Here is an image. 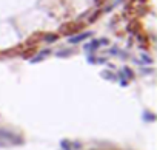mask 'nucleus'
Listing matches in <instances>:
<instances>
[{"label": "nucleus", "instance_id": "nucleus-1", "mask_svg": "<svg viewBox=\"0 0 157 150\" xmlns=\"http://www.w3.org/2000/svg\"><path fill=\"white\" fill-rule=\"evenodd\" d=\"M20 142H22V138H19L17 135L0 129V145H5V144H20Z\"/></svg>", "mask_w": 157, "mask_h": 150}, {"label": "nucleus", "instance_id": "nucleus-2", "mask_svg": "<svg viewBox=\"0 0 157 150\" xmlns=\"http://www.w3.org/2000/svg\"><path fill=\"white\" fill-rule=\"evenodd\" d=\"M60 145H62V150H78L82 147L80 142H74V141H68V139H63L60 142Z\"/></svg>", "mask_w": 157, "mask_h": 150}, {"label": "nucleus", "instance_id": "nucleus-3", "mask_svg": "<svg viewBox=\"0 0 157 150\" xmlns=\"http://www.w3.org/2000/svg\"><path fill=\"white\" fill-rule=\"evenodd\" d=\"M89 36H91V33H83V34H78V36H75V37H69V42H71V44H77V42H82V40L88 39Z\"/></svg>", "mask_w": 157, "mask_h": 150}, {"label": "nucleus", "instance_id": "nucleus-4", "mask_svg": "<svg viewBox=\"0 0 157 150\" xmlns=\"http://www.w3.org/2000/svg\"><path fill=\"white\" fill-rule=\"evenodd\" d=\"M133 77V73H131V70L129 68H122V71L119 73V79H123V80H128V79H131Z\"/></svg>", "mask_w": 157, "mask_h": 150}, {"label": "nucleus", "instance_id": "nucleus-5", "mask_svg": "<svg viewBox=\"0 0 157 150\" xmlns=\"http://www.w3.org/2000/svg\"><path fill=\"white\" fill-rule=\"evenodd\" d=\"M48 54H49V51H43V53H40V54H38V56L32 57V60H31V62H32V64H34V62H40V60H42L45 56H48Z\"/></svg>", "mask_w": 157, "mask_h": 150}, {"label": "nucleus", "instance_id": "nucleus-6", "mask_svg": "<svg viewBox=\"0 0 157 150\" xmlns=\"http://www.w3.org/2000/svg\"><path fill=\"white\" fill-rule=\"evenodd\" d=\"M142 118L145 119V121H148V122H152V121L155 119V118H154V115H152V113H148V112L143 113V115H142Z\"/></svg>", "mask_w": 157, "mask_h": 150}, {"label": "nucleus", "instance_id": "nucleus-7", "mask_svg": "<svg viewBox=\"0 0 157 150\" xmlns=\"http://www.w3.org/2000/svg\"><path fill=\"white\" fill-rule=\"evenodd\" d=\"M102 76H103L105 79H109V80H115V79H117V77H115L111 71H103V74H102Z\"/></svg>", "mask_w": 157, "mask_h": 150}, {"label": "nucleus", "instance_id": "nucleus-8", "mask_svg": "<svg viewBox=\"0 0 157 150\" xmlns=\"http://www.w3.org/2000/svg\"><path fill=\"white\" fill-rule=\"evenodd\" d=\"M45 39L48 40V42H54V40H56L57 37H56V36H48V37H45Z\"/></svg>", "mask_w": 157, "mask_h": 150}]
</instances>
